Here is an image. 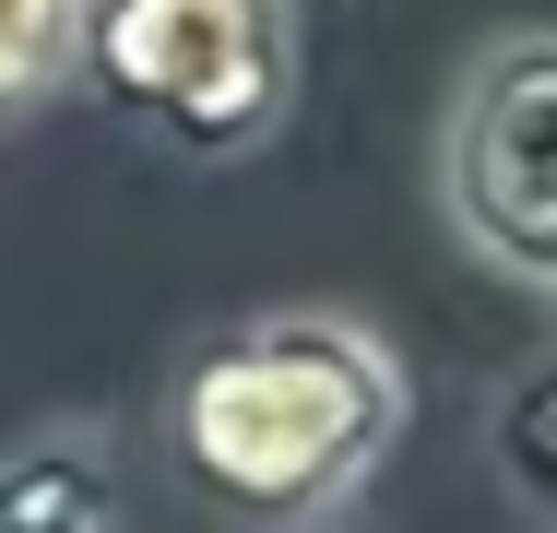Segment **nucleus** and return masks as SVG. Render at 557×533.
Instances as JSON below:
<instances>
[{
    "label": "nucleus",
    "mask_w": 557,
    "mask_h": 533,
    "mask_svg": "<svg viewBox=\"0 0 557 533\" xmlns=\"http://www.w3.org/2000/svg\"><path fill=\"white\" fill-rule=\"evenodd\" d=\"M404 356L356 309H249L166 380V450L225 522L309 533L392 462Z\"/></svg>",
    "instance_id": "f257e3e1"
},
{
    "label": "nucleus",
    "mask_w": 557,
    "mask_h": 533,
    "mask_svg": "<svg viewBox=\"0 0 557 533\" xmlns=\"http://www.w3.org/2000/svg\"><path fill=\"white\" fill-rule=\"evenodd\" d=\"M72 48H84V0H0V131L72 84Z\"/></svg>",
    "instance_id": "39448f33"
},
{
    "label": "nucleus",
    "mask_w": 557,
    "mask_h": 533,
    "mask_svg": "<svg viewBox=\"0 0 557 533\" xmlns=\"http://www.w3.org/2000/svg\"><path fill=\"white\" fill-rule=\"evenodd\" d=\"M0 533H119V462L96 426H48L0 450Z\"/></svg>",
    "instance_id": "20e7f679"
},
{
    "label": "nucleus",
    "mask_w": 557,
    "mask_h": 533,
    "mask_svg": "<svg viewBox=\"0 0 557 533\" xmlns=\"http://www.w3.org/2000/svg\"><path fill=\"white\" fill-rule=\"evenodd\" d=\"M440 213L498 285H522V297L557 285V36L546 24H498L450 72Z\"/></svg>",
    "instance_id": "7ed1b4c3"
},
{
    "label": "nucleus",
    "mask_w": 557,
    "mask_h": 533,
    "mask_svg": "<svg viewBox=\"0 0 557 533\" xmlns=\"http://www.w3.org/2000/svg\"><path fill=\"white\" fill-rule=\"evenodd\" d=\"M72 84H96L131 131L225 166L285 119V0H84Z\"/></svg>",
    "instance_id": "f03ea898"
}]
</instances>
